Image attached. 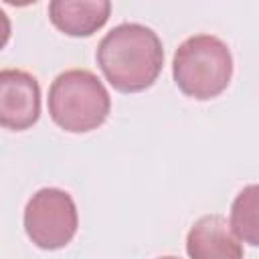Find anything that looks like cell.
<instances>
[{"label": "cell", "mask_w": 259, "mask_h": 259, "mask_svg": "<svg viewBox=\"0 0 259 259\" xmlns=\"http://www.w3.org/2000/svg\"><path fill=\"white\" fill-rule=\"evenodd\" d=\"M95 57L107 83L121 93H138L152 87L164 65L160 36L140 22L113 26L101 38Z\"/></svg>", "instance_id": "1"}, {"label": "cell", "mask_w": 259, "mask_h": 259, "mask_svg": "<svg viewBox=\"0 0 259 259\" xmlns=\"http://www.w3.org/2000/svg\"><path fill=\"white\" fill-rule=\"evenodd\" d=\"M47 103L51 119L71 134L97 130L111 109L105 85L87 69H69L57 75L49 87Z\"/></svg>", "instance_id": "2"}, {"label": "cell", "mask_w": 259, "mask_h": 259, "mask_svg": "<svg viewBox=\"0 0 259 259\" xmlns=\"http://www.w3.org/2000/svg\"><path fill=\"white\" fill-rule=\"evenodd\" d=\"M172 77L184 95L198 101L212 99L231 83L233 55L219 36H188L174 53Z\"/></svg>", "instance_id": "3"}, {"label": "cell", "mask_w": 259, "mask_h": 259, "mask_svg": "<svg viewBox=\"0 0 259 259\" xmlns=\"http://www.w3.org/2000/svg\"><path fill=\"white\" fill-rule=\"evenodd\" d=\"M77 227V206L61 188H40L24 206V231L38 249H63L75 237Z\"/></svg>", "instance_id": "4"}, {"label": "cell", "mask_w": 259, "mask_h": 259, "mask_svg": "<svg viewBox=\"0 0 259 259\" xmlns=\"http://www.w3.org/2000/svg\"><path fill=\"white\" fill-rule=\"evenodd\" d=\"M40 115L38 81L20 69L0 71V123L6 130H28Z\"/></svg>", "instance_id": "5"}, {"label": "cell", "mask_w": 259, "mask_h": 259, "mask_svg": "<svg viewBox=\"0 0 259 259\" xmlns=\"http://www.w3.org/2000/svg\"><path fill=\"white\" fill-rule=\"evenodd\" d=\"M190 259H243V245L223 214L200 217L186 235Z\"/></svg>", "instance_id": "6"}, {"label": "cell", "mask_w": 259, "mask_h": 259, "mask_svg": "<svg viewBox=\"0 0 259 259\" xmlns=\"http://www.w3.org/2000/svg\"><path fill=\"white\" fill-rule=\"evenodd\" d=\"M109 0H53L49 4L51 22L69 36H91L109 18Z\"/></svg>", "instance_id": "7"}, {"label": "cell", "mask_w": 259, "mask_h": 259, "mask_svg": "<svg viewBox=\"0 0 259 259\" xmlns=\"http://www.w3.org/2000/svg\"><path fill=\"white\" fill-rule=\"evenodd\" d=\"M231 227L243 243L259 247V184H249L235 196Z\"/></svg>", "instance_id": "8"}, {"label": "cell", "mask_w": 259, "mask_h": 259, "mask_svg": "<svg viewBox=\"0 0 259 259\" xmlns=\"http://www.w3.org/2000/svg\"><path fill=\"white\" fill-rule=\"evenodd\" d=\"M158 259H180V257H174V255H164V257H158Z\"/></svg>", "instance_id": "9"}]
</instances>
